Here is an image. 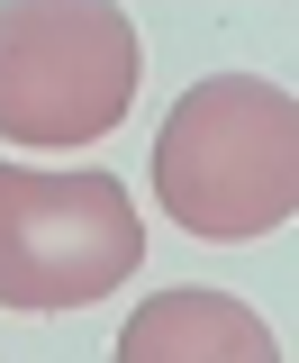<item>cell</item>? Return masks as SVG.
<instances>
[{"mask_svg":"<svg viewBox=\"0 0 299 363\" xmlns=\"http://www.w3.org/2000/svg\"><path fill=\"white\" fill-rule=\"evenodd\" d=\"M154 200L172 227L245 245L299 209V100L263 73H209L172 100L154 136Z\"/></svg>","mask_w":299,"mask_h":363,"instance_id":"6da1fadb","label":"cell"},{"mask_svg":"<svg viewBox=\"0 0 299 363\" xmlns=\"http://www.w3.org/2000/svg\"><path fill=\"white\" fill-rule=\"evenodd\" d=\"M136 82L145 45L118 0H0V145H100Z\"/></svg>","mask_w":299,"mask_h":363,"instance_id":"7a4b0ae2","label":"cell"},{"mask_svg":"<svg viewBox=\"0 0 299 363\" xmlns=\"http://www.w3.org/2000/svg\"><path fill=\"white\" fill-rule=\"evenodd\" d=\"M145 264V227L118 173L0 164V309H91Z\"/></svg>","mask_w":299,"mask_h":363,"instance_id":"3957f363","label":"cell"},{"mask_svg":"<svg viewBox=\"0 0 299 363\" xmlns=\"http://www.w3.org/2000/svg\"><path fill=\"white\" fill-rule=\"evenodd\" d=\"M118 363H281V345L236 291L181 281L136 300V318L118 327Z\"/></svg>","mask_w":299,"mask_h":363,"instance_id":"277c9868","label":"cell"}]
</instances>
